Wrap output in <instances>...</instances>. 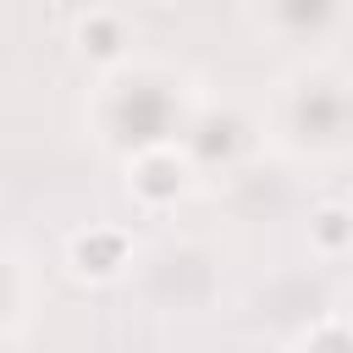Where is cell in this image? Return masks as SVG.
<instances>
[{
	"label": "cell",
	"mask_w": 353,
	"mask_h": 353,
	"mask_svg": "<svg viewBox=\"0 0 353 353\" xmlns=\"http://www.w3.org/2000/svg\"><path fill=\"white\" fill-rule=\"evenodd\" d=\"M127 44H132V33H127V22H121L116 11L94 6V11H83V17H77V50H83L88 61L110 66V61H121V55H127Z\"/></svg>",
	"instance_id": "3"
},
{
	"label": "cell",
	"mask_w": 353,
	"mask_h": 353,
	"mask_svg": "<svg viewBox=\"0 0 353 353\" xmlns=\"http://www.w3.org/2000/svg\"><path fill=\"white\" fill-rule=\"evenodd\" d=\"M188 176H193V165H188L176 149H165V143H149V149L132 154V193H138L143 204H171V199H182V193H188Z\"/></svg>",
	"instance_id": "1"
},
{
	"label": "cell",
	"mask_w": 353,
	"mask_h": 353,
	"mask_svg": "<svg viewBox=\"0 0 353 353\" xmlns=\"http://www.w3.org/2000/svg\"><path fill=\"white\" fill-rule=\"evenodd\" d=\"M121 265H127V237H121V232L94 226V232H77V237H72V270H77V276L110 281Z\"/></svg>",
	"instance_id": "2"
},
{
	"label": "cell",
	"mask_w": 353,
	"mask_h": 353,
	"mask_svg": "<svg viewBox=\"0 0 353 353\" xmlns=\"http://www.w3.org/2000/svg\"><path fill=\"white\" fill-rule=\"evenodd\" d=\"M309 353H347V336H342V325L331 320V325H325V331L309 342Z\"/></svg>",
	"instance_id": "5"
},
{
	"label": "cell",
	"mask_w": 353,
	"mask_h": 353,
	"mask_svg": "<svg viewBox=\"0 0 353 353\" xmlns=\"http://www.w3.org/2000/svg\"><path fill=\"white\" fill-rule=\"evenodd\" d=\"M309 232H314V243H320L325 254H342V248H347V210H342V204L320 210V215L309 221Z\"/></svg>",
	"instance_id": "4"
}]
</instances>
